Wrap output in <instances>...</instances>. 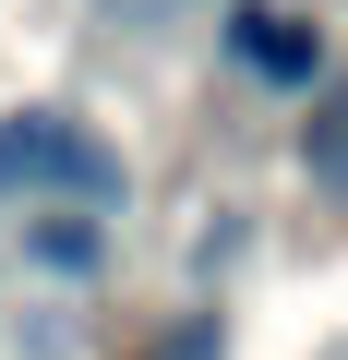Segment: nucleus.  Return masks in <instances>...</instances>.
I'll use <instances>...</instances> for the list:
<instances>
[{
    "mask_svg": "<svg viewBox=\"0 0 348 360\" xmlns=\"http://www.w3.org/2000/svg\"><path fill=\"white\" fill-rule=\"evenodd\" d=\"M228 60L240 72H264V84H324V37L300 25V13H228Z\"/></svg>",
    "mask_w": 348,
    "mask_h": 360,
    "instance_id": "2",
    "label": "nucleus"
},
{
    "mask_svg": "<svg viewBox=\"0 0 348 360\" xmlns=\"http://www.w3.org/2000/svg\"><path fill=\"white\" fill-rule=\"evenodd\" d=\"M37 264L84 276V264H96V217H37Z\"/></svg>",
    "mask_w": 348,
    "mask_h": 360,
    "instance_id": "4",
    "label": "nucleus"
},
{
    "mask_svg": "<svg viewBox=\"0 0 348 360\" xmlns=\"http://www.w3.org/2000/svg\"><path fill=\"white\" fill-rule=\"evenodd\" d=\"M300 168H312V193H348V72L312 96V120H300Z\"/></svg>",
    "mask_w": 348,
    "mask_h": 360,
    "instance_id": "3",
    "label": "nucleus"
},
{
    "mask_svg": "<svg viewBox=\"0 0 348 360\" xmlns=\"http://www.w3.org/2000/svg\"><path fill=\"white\" fill-rule=\"evenodd\" d=\"M25 193H60V205H120V156L60 120V108H13L0 120V205H25Z\"/></svg>",
    "mask_w": 348,
    "mask_h": 360,
    "instance_id": "1",
    "label": "nucleus"
}]
</instances>
